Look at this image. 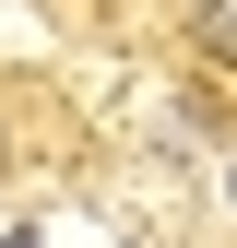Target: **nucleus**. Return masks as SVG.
I'll return each mask as SVG.
<instances>
[{"label":"nucleus","instance_id":"f257e3e1","mask_svg":"<svg viewBox=\"0 0 237 248\" xmlns=\"http://www.w3.org/2000/svg\"><path fill=\"white\" fill-rule=\"evenodd\" d=\"M190 36L214 47V59H237V0H190Z\"/></svg>","mask_w":237,"mask_h":248}]
</instances>
